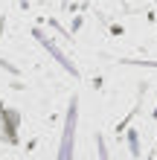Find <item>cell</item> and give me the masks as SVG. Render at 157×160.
Returning <instances> with one entry per match:
<instances>
[{"label":"cell","instance_id":"cell-1","mask_svg":"<svg viewBox=\"0 0 157 160\" xmlns=\"http://www.w3.org/2000/svg\"><path fill=\"white\" fill-rule=\"evenodd\" d=\"M76 102H70L67 108V122H64V134H61V148H58V160H73V140H76Z\"/></svg>","mask_w":157,"mask_h":160},{"label":"cell","instance_id":"cell-2","mask_svg":"<svg viewBox=\"0 0 157 160\" xmlns=\"http://www.w3.org/2000/svg\"><path fill=\"white\" fill-rule=\"evenodd\" d=\"M17 122H21L17 111L0 105V140L3 143H17Z\"/></svg>","mask_w":157,"mask_h":160},{"label":"cell","instance_id":"cell-3","mask_svg":"<svg viewBox=\"0 0 157 160\" xmlns=\"http://www.w3.org/2000/svg\"><path fill=\"white\" fill-rule=\"evenodd\" d=\"M32 35H35V41H41V47H47V50H50V55H52V58L58 61V64H64V67H67V70L73 73V76L79 73V70H76V67H73V64L67 61V55H61V50H58V47H55V44H52V41L47 38V35H41V29H35Z\"/></svg>","mask_w":157,"mask_h":160},{"label":"cell","instance_id":"cell-4","mask_svg":"<svg viewBox=\"0 0 157 160\" xmlns=\"http://www.w3.org/2000/svg\"><path fill=\"white\" fill-rule=\"evenodd\" d=\"M128 143H131V152L140 154V143H137V131H128Z\"/></svg>","mask_w":157,"mask_h":160},{"label":"cell","instance_id":"cell-5","mask_svg":"<svg viewBox=\"0 0 157 160\" xmlns=\"http://www.w3.org/2000/svg\"><path fill=\"white\" fill-rule=\"evenodd\" d=\"M99 154H102V160H108V154H105V143H102V137H99Z\"/></svg>","mask_w":157,"mask_h":160}]
</instances>
